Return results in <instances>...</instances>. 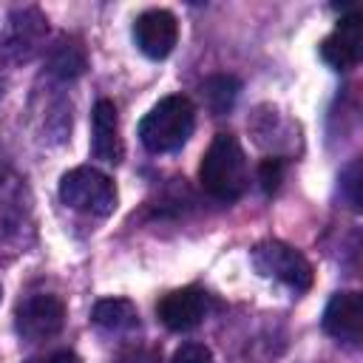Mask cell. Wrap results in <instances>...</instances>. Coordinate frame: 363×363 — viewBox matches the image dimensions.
I'll return each mask as SVG.
<instances>
[{
    "mask_svg": "<svg viewBox=\"0 0 363 363\" xmlns=\"http://www.w3.org/2000/svg\"><path fill=\"white\" fill-rule=\"evenodd\" d=\"M199 184L218 201H235L247 193L250 167L241 142L233 133H216L199 164Z\"/></svg>",
    "mask_w": 363,
    "mask_h": 363,
    "instance_id": "cell-1",
    "label": "cell"
},
{
    "mask_svg": "<svg viewBox=\"0 0 363 363\" xmlns=\"http://www.w3.org/2000/svg\"><path fill=\"white\" fill-rule=\"evenodd\" d=\"M193 128L196 105L182 94H170L145 113L139 122V139L150 153H170L190 139Z\"/></svg>",
    "mask_w": 363,
    "mask_h": 363,
    "instance_id": "cell-2",
    "label": "cell"
},
{
    "mask_svg": "<svg viewBox=\"0 0 363 363\" xmlns=\"http://www.w3.org/2000/svg\"><path fill=\"white\" fill-rule=\"evenodd\" d=\"M60 199L77 213L105 218L116 210L119 193H116V184L111 176H105L96 167L82 164V167L68 170L60 179Z\"/></svg>",
    "mask_w": 363,
    "mask_h": 363,
    "instance_id": "cell-3",
    "label": "cell"
},
{
    "mask_svg": "<svg viewBox=\"0 0 363 363\" xmlns=\"http://www.w3.org/2000/svg\"><path fill=\"white\" fill-rule=\"evenodd\" d=\"M252 267L261 275L275 278L295 292H306L312 286V264L306 261L303 252H298L284 241H272V238L258 241L252 247Z\"/></svg>",
    "mask_w": 363,
    "mask_h": 363,
    "instance_id": "cell-4",
    "label": "cell"
},
{
    "mask_svg": "<svg viewBox=\"0 0 363 363\" xmlns=\"http://www.w3.org/2000/svg\"><path fill=\"white\" fill-rule=\"evenodd\" d=\"M45 31H48V26H45V17L40 9H34V6L17 9L9 14L6 28L0 31V51L14 62H26L43 48Z\"/></svg>",
    "mask_w": 363,
    "mask_h": 363,
    "instance_id": "cell-5",
    "label": "cell"
},
{
    "mask_svg": "<svg viewBox=\"0 0 363 363\" xmlns=\"http://www.w3.org/2000/svg\"><path fill=\"white\" fill-rule=\"evenodd\" d=\"M14 326L31 343L48 340L60 335V329L65 326V303L57 295H45V292L31 295L17 306Z\"/></svg>",
    "mask_w": 363,
    "mask_h": 363,
    "instance_id": "cell-6",
    "label": "cell"
},
{
    "mask_svg": "<svg viewBox=\"0 0 363 363\" xmlns=\"http://www.w3.org/2000/svg\"><path fill=\"white\" fill-rule=\"evenodd\" d=\"M210 309V295L201 286H182L167 292L159 303H156V315L159 320L170 329V332H187L196 329L204 315Z\"/></svg>",
    "mask_w": 363,
    "mask_h": 363,
    "instance_id": "cell-7",
    "label": "cell"
},
{
    "mask_svg": "<svg viewBox=\"0 0 363 363\" xmlns=\"http://www.w3.org/2000/svg\"><path fill=\"white\" fill-rule=\"evenodd\" d=\"M136 48L150 60H164L179 40V23L167 9H147L133 23Z\"/></svg>",
    "mask_w": 363,
    "mask_h": 363,
    "instance_id": "cell-8",
    "label": "cell"
},
{
    "mask_svg": "<svg viewBox=\"0 0 363 363\" xmlns=\"http://www.w3.org/2000/svg\"><path fill=\"white\" fill-rule=\"evenodd\" d=\"M323 332L340 343L360 346L363 340V298L360 292H335L323 309Z\"/></svg>",
    "mask_w": 363,
    "mask_h": 363,
    "instance_id": "cell-9",
    "label": "cell"
},
{
    "mask_svg": "<svg viewBox=\"0 0 363 363\" xmlns=\"http://www.w3.org/2000/svg\"><path fill=\"white\" fill-rule=\"evenodd\" d=\"M360 43H363V23H360L357 9H352L349 14L340 17V23L335 26V31L323 37L320 57L335 71H349L360 60Z\"/></svg>",
    "mask_w": 363,
    "mask_h": 363,
    "instance_id": "cell-10",
    "label": "cell"
},
{
    "mask_svg": "<svg viewBox=\"0 0 363 363\" xmlns=\"http://www.w3.org/2000/svg\"><path fill=\"white\" fill-rule=\"evenodd\" d=\"M91 153L105 164H119L125 145L119 136V113L111 99H99L91 113Z\"/></svg>",
    "mask_w": 363,
    "mask_h": 363,
    "instance_id": "cell-11",
    "label": "cell"
},
{
    "mask_svg": "<svg viewBox=\"0 0 363 363\" xmlns=\"http://www.w3.org/2000/svg\"><path fill=\"white\" fill-rule=\"evenodd\" d=\"M91 320L111 332H130L139 326V312L128 298H102L94 303Z\"/></svg>",
    "mask_w": 363,
    "mask_h": 363,
    "instance_id": "cell-12",
    "label": "cell"
},
{
    "mask_svg": "<svg viewBox=\"0 0 363 363\" xmlns=\"http://www.w3.org/2000/svg\"><path fill=\"white\" fill-rule=\"evenodd\" d=\"M85 65H88L85 48H82V43L74 40V37H60L57 45H54L51 54H48V68H51V74H57V77H62V79L79 77V74L85 71Z\"/></svg>",
    "mask_w": 363,
    "mask_h": 363,
    "instance_id": "cell-13",
    "label": "cell"
},
{
    "mask_svg": "<svg viewBox=\"0 0 363 363\" xmlns=\"http://www.w3.org/2000/svg\"><path fill=\"white\" fill-rule=\"evenodd\" d=\"M238 79L235 77H227V74H218V77H210L204 85H201V96H204V102H207V108L216 113V116H221V113H227L230 108H233V102H235V96H238Z\"/></svg>",
    "mask_w": 363,
    "mask_h": 363,
    "instance_id": "cell-14",
    "label": "cell"
},
{
    "mask_svg": "<svg viewBox=\"0 0 363 363\" xmlns=\"http://www.w3.org/2000/svg\"><path fill=\"white\" fill-rule=\"evenodd\" d=\"M258 182L264 187V193H275L284 182V159L281 156H269L258 164Z\"/></svg>",
    "mask_w": 363,
    "mask_h": 363,
    "instance_id": "cell-15",
    "label": "cell"
},
{
    "mask_svg": "<svg viewBox=\"0 0 363 363\" xmlns=\"http://www.w3.org/2000/svg\"><path fill=\"white\" fill-rule=\"evenodd\" d=\"M170 363H213V352L204 346V343H182Z\"/></svg>",
    "mask_w": 363,
    "mask_h": 363,
    "instance_id": "cell-16",
    "label": "cell"
},
{
    "mask_svg": "<svg viewBox=\"0 0 363 363\" xmlns=\"http://www.w3.org/2000/svg\"><path fill=\"white\" fill-rule=\"evenodd\" d=\"M343 187H346V196H349L352 207L360 210V193H357V187H360V162H352L343 170Z\"/></svg>",
    "mask_w": 363,
    "mask_h": 363,
    "instance_id": "cell-17",
    "label": "cell"
},
{
    "mask_svg": "<svg viewBox=\"0 0 363 363\" xmlns=\"http://www.w3.org/2000/svg\"><path fill=\"white\" fill-rule=\"evenodd\" d=\"M26 363H79V357L71 349H57V352H48L43 357H31Z\"/></svg>",
    "mask_w": 363,
    "mask_h": 363,
    "instance_id": "cell-18",
    "label": "cell"
},
{
    "mask_svg": "<svg viewBox=\"0 0 363 363\" xmlns=\"http://www.w3.org/2000/svg\"><path fill=\"white\" fill-rule=\"evenodd\" d=\"M116 363H159V354L150 349H133V352H125Z\"/></svg>",
    "mask_w": 363,
    "mask_h": 363,
    "instance_id": "cell-19",
    "label": "cell"
},
{
    "mask_svg": "<svg viewBox=\"0 0 363 363\" xmlns=\"http://www.w3.org/2000/svg\"><path fill=\"white\" fill-rule=\"evenodd\" d=\"M3 85H6V79H3V74H0V94H3Z\"/></svg>",
    "mask_w": 363,
    "mask_h": 363,
    "instance_id": "cell-20",
    "label": "cell"
},
{
    "mask_svg": "<svg viewBox=\"0 0 363 363\" xmlns=\"http://www.w3.org/2000/svg\"><path fill=\"white\" fill-rule=\"evenodd\" d=\"M0 301H3V286H0Z\"/></svg>",
    "mask_w": 363,
    "mask_h": 363,
    "instance_id": "cell-21",
    "label": "cell"
}]
</instances>
